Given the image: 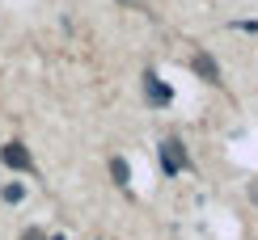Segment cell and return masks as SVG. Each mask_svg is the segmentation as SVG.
Listing matches in <instances>:
<instances>
[{
    "instance_id": "obj_10",
    "label": "cell",
    "mask_w": 258,
    "mask_h": 240,
    "mask_svg": "<svg viewBox=\"0 0 258 240\" xmlns=\"http://www.w3.org/2000/svg\"><path fill=\"white\" fill-rule=\"evenodd\" d=\"M51 240H63V236H51Z\"/></svg>"
},
{
    "instance_id": "obj_4",
    "label": "cell",
    "mask_w": 258,
    "mask_h": 240,
    "mask_svg": "<svg viewBox=\"0 0 258 240\" xmlns=\"http://www.w3.org/2000/svg\"><path fill=\"white\" fill-rule=\"evenodd\" d=\"M195 72L203 76V80H220V68H216V59H212L208 51H199V55H195Z\"/></svg>"
},
{
    "instance_id": "obj_1",
    "label": "cell",
    "mask_w": 258,
    "mask_h": 240,
    "mask_svg": "<svg viewBox=\"0 0 258 240\" xmlns=\"http://www.w3.org/2000/svg\"><path fill=\"white\" fill-rule=\"evenodd\" d=\"M0 160H5L9 169H21V173H30L34 169V156L26 152V144H17V139H9L5 148H0Z\"/></svg>"
},
{
    "instance_id": "obj_5",
    "label": "cell",
    "mask_w": 258,
    "mask_h": 240,
    "mask_svg": "<svg viewBox=\"0 0 258 240\" xmlns=\"http://www.w3.org/2000/svg\"><path fill=\"white\" fill-rule=\"evenodd\" d=\"M110 177L119 181V185H132V169H127V160H123V156H114V160H110Z\"/></svg>"
},
{
    "instance_id": "obj_3",
    "label": "cell",
    "mask_w": 258,
    "mask_h": 240,
    "mask_svg": "<svg viewBox=\"0 0 258 240\" xmlns=\"http://www.w3.org/2000/svg\"><path fill=\"white\" fill-rule=\"evenodd\" d=\"M144 97H148L153 105H169V97H174V93H169V84L161 80V76L148 72V76H144Z\"/></svg>"
},
{
    "instance_id": "obj_8",
    "label": "cell",
    "mask_w": 258,
    "mask_h": 240,
    "mask_svg": "<svg viewBox=\"0 0 258 240\" xmlns=\"http://www.w3.org/2000/svg\"><path fill=\"white\" fill-rule=\"evenodd\" d=\"M119 5H144V0H119Z\"/></svg>"
},
{
    "instance_id": "obj_7",
    "label": "cell",
    "mask_w": 258,
    "mask_h": 240,
    "mask_svg": "<svg viewBox=\"0 0 258 240\" xmlns=\"http://www.w3.org/2000/svg\"><path fill=\"white\" fill-rule=\"evenodd\" d=\"M21 240H47V236H42V232H38V227H30V232H26V236H21Z\"/></svg>"
},
{
    "instance_id": "obj_6",
    "label": "cell",
    "mask_w": 258,
    "mask_h": 240,
    "mask_svg": "<svg viewBox=\"0 0 258 240\" xmlns=\"http://www.w3.org/2000/svg\"><path fill=\"white\" fill-rule=\"evenodd\" d=\"M26 198V190H21V185H5V202H21Z\"/></svg>"
},
{
    "instance_id": "obj_9",
    "label": "cell",
    "mask_w": 258,
    "mask_h": 240,
    "mask_svg": "<svg viewBox=\"0 0 258 240\" xmlns=\"http://www.w3.org/2000/svg\"><path fill=\"white\" fill-rule=\"evenodd\" d=\"M254 198H258V185H254Z\"/></svg>"
},
{
    "instance_id": "obj_2",
    "label": "cell",
    "mask_w": 258,
    "mask_h": 240,
    "mask_svg": "<svg viewBox=\"0 0 258 240\" xmlns=\"http://www.w3.org/2000/svg\"><path fill=\"white\" fill-rule=\"evenodd\" d=\"M161 169H165L169 177L186 169V152H182V144H178V139H165V144H161Z\"/></svg>"
}]
</instances>
